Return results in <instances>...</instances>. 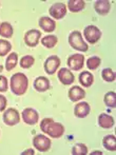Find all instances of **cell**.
I'll use <instances>...</instances> for the list:
<instances>
[{
	"label": "cell",
	"instance_id": "1",
	"mask_svg": "<svg viewBox=\"0 0 116 155\" xmlns=\"http://www.w3.org/2000/svg\"><path fill=\"white\" fill-rule=\"evenodd\" d=\"M40 129L42 132L53 138H59L65 133V127L60 123H55L52 118L42 119L40 124Z\"/></svg>",
	"mask_w": 116,
	"mask_h": 155
},
{
	"label": "cell",
	"instance_id": "2",
	"mask_svg": "<svg viewBox=\"0 0 116 155\" xmlns=\"http://www.w3.org/2000/svg\"><path fill=\"white\" fill-rule=\"evenodd\" d=\"M10 87L12 92L17 96L23 95L29 87V79L23 73H16L11 77Z\"/></svg>",
	"mask_w": 116,
	"mask_h": 155
},
{
	"label": "cell",
	"instance_id": "3",
	"mask_svg": "<svg viewBox=\"0 0 116 155\" xmlns=\"http://www.w3.org/2000/svg\"><path fill=\"white\" fill-rule=\"evenodd\" d=\"M69 43L73 49L79 52H87L89 47L84 40L81 33L79 31H73L69 35Z\"/></svg>",
	"mask_w": 116,
	"mask_h": 155
},
{
	"label": "cell",
	"instance_id": "4",
	"mask_svg": "<svg viewBox=\"0 0 116 155\" xmlns=\"http://www.w3.org/2000/svg\"><path fill=\"white\" fill-rule=\"evenodd\" d=\"M33 146L39 152H47L50 150L52 146L51 139L42 134H37L33 138Z\"/></svg>",
	"mask_w": 116,
	"mask_h": 155
},
{
	"label": "cell",
	"instance_id": "5",
	"mask_svg": "<svg viewBox=\"0 0 116 155\" xmlns=\"http://www.w3.org/2000/svg\"><path fill=\"white\" fill-rule=\"evenodd\" d=\"M84 35L88 42L91 43V45H94L101 37V31L95 25H88L87 28H85Z\"/></svg>",
	"mask_w": 116,
	"mask_h": 155
},
{
	"label": "cell",
	"instance_id": "6",
	"mask_svg": "<svg viewBox=\"0 0 116 155\" xmlns=\"http://www.w3.org/2000/svg\"><path fill=\"white\" fill-rule=\"evenodd\" d=\"M20 121V115L14 108H10L3 113V123L6 126H15Z\"/></svg>",
	"mask_w": 116,
	"mask_h": 155
},
{
	"label": "cell",
	"instance_id": "7",
	"mask_svg": "<svg viewBox=\"0 0 116 155\" xmlns=\"http://www.w3.org/2000/svg\"><path fill=\"white\" fill-rule=\"evenodd\" d=\"M59 65H60V59H59V57L56 55H52L45 59L43 68H45V73L49 74V75H53L58 70Z\"/></svg>",
	"mask_w": 116,
	"mask_h": 155
},
{
	"label": "cell",
	"instance_id": "8",
	"mask_svg": "<svg viewBox=\"0 0 116 155\" xmlns=\"http://www.w3.org/2000/svg\"><path fill=\"white\" fill-rule=\"evenodd\" d=\"M68 67L74 71L81 70L85 64V56L82 54H73L68 58Z\"/></svg>",
	"mask_w": 116,
	"mask_h": 155
},
{
	"label": "cell",
	"instance_id": "9",
	"mask_svg": "<svg viewBox=\"0 0 116 155\" xmlns=\"http://www.w3.org/2000/svg\"><path fill=\"white\" fill-rule=\"evenodd\" d=\"M49 13L54 19H62L67 14V5L65 3H61V2L54 3L50 8Z\"/></svg>",
	"mask_w": 116,
	"mask_h": 155
},
{
	"label": "cell",
	"instance_id": "10",
	"mask_svg": "<svg viewBox=\"0 0 116 155\" xmlns=\"http://www.w3.org/2000/svg\"><path fill=\"white\" fill-rule=\"evenodd\" d=\"M40 37H41L40 31H38V30H30L25 35V42L29 47L34 48L38 45L39 40H40Z\"/></svg>",
	"mask_w": 116,
	"mask_h": 155
},
{
	"label": "cell",
	"instance_id": "11",
	"mask_svg": "<svg viewBox=\"0 0 116 155\" xmlns=\"http://www.w3.org/2000/svg\"><path fill=\"white\" fill-rule=\"evenodd\" d=\"M38 118H39V115L38 112H37L35 109L32 108H27L23 110L22 112V119L25 124H35L38 123Z\"/></svg>",
	"mask_w": 116,
	"mask_h": 155
},
{
	"label": "cell",
	"instance_id": "12",
	"mask_svg": "<svg viewBox=\"0 0 116 155\" xmlns=\"http://www.w3.org/2000/svg\"><path fill=\"white\" fill-rule=\"evenodd\" d=\"M58 79L65 86H70V84H72L74 82L75 77H74L73 73L70 70H68L67 68H62L58 72Z\"/></svg>",
	"mask_w": 116,
	"mask_h": 155
},
{
	"label": "cell",
	"instance_id": "13",
	"mask_svg": "<svg viewBox=\"0 0 116 155\" xmlns=\"http://www.w3.org/2000/svg\"><path fill=\"white\" fill-rule=\"evenodd\" d=\"M90 111H91L90 104L88 102L84 101L76 104L75 108H74V114L78 118H85L90 114Z\"/></svg>",
	"mask_w": 116,
	"mask_h": 155
},
{
	"label": "cell",
	"instance_id": "14",
	"mask_svg": "<svg viewBox=\"0 0 116 155\" xmlns=\"http://www.w3.org/2000/svg\"><path fill=\"white\" fill-rule=\"evenodd\" d=\"M94 8L98 15H107L111 10V3L108 0H97L94 3Z\"/></svg>",
	"mask_w": 116,
	"mask_h": 155
},
{
	"label": "cell",
	"instance_id": "15",
	"mask_svg": "<svg viewBox=\"0 0 116 155\" xmlns=\"http://www.w3.org/2000/svg\"><path fill=\"white\" fill-rule=\"evenodd\" d=\"M34 89L38 92H45L50 89V81L45 76H39L34 80Z\"/></svg>",
	"mask_w": 116,
	"mask_h": 155
},
{
	"label": "cell",
	"instance_id": "16",
	"mask_svg": "<svg viewBox=\"0 0 116 155\" xmlns=\"http://www.w3.org/2000/svg\"><path fill=\"white\" fill-rule=\"evenodd\" d=\"M39 27L42 28V30L47 33H51L56 29V22L50 17H41L39 19Z\"/></svg>",
	"mask_w": 116,
	"mask_h": 155
},
{
	"label": "cell",
	"instance_id": "17",
	"mask_svg": "<svg viewBox=\"0 0 116 155\" xmlns=\"http://www.w3.org/2000/svg\"><path fill=\"white\" fill-rule=\"evenodd\" d=\"M86 97V92L84 89H81L80 87H72L69 90V98L71 101L76 102L78 100L82 99Z\"/></svg>",
	"mask_w": 116,
	"mask_h": 155
},
{
	"label": "cell",
	"instance_id": "18",
	"mask_svg": "<svg viewBox=\"0 0 116 155\" xmlns=\"http://www.w3.org/2000/svg\"><path fill=\"white\" fill-rule=\"evenodd\" d=\"M98 124L99 127L104 129H110L114 126V118L110 115L106 114V113H102L98 116Z\"/></svg>",
	"mask_w": 116,
	"mask_h": 155
},
{
	"label": "cell",
	"instance_id": "19",
	"mask_svg": "<svg viewBox=\"0 0 116 155\" xmlns=\"http://www.w3.org/2000/svg\"><path fill=\"white\" fill-rule=\"evenodd\" d=\"M86 6V2L84 0H70L68 1V8L72 13H78L82 11Z\"/></svg>",
	"mask_w": 116,
	"mask_h": 155
},
{
	"label": "cell",
	"instance_id": "20",
	"mask_svg": "<svg viewBox=\"0 0 116 155\" xmlns=\"http://www.w3.org/2000/svg\"><path fill=\"white\" fill-rule=\"evenodd\" d=\"M79 82L82 84L84 87H91L94 82V76L92 73H90L89 71H85V72H81L79 75Z\"/></svg>",
	"mask_w": 116,
	"mask_h": 155
},
{
	"label": "cell",
	"instance_id": "21",
	"mask_svg": "<svg viewBox=\"0 0 116 155\" xmlns=\"http://www.w3.org/2000/svg\"><path fill=\"white\" fill-rule=\"evenodd\" d=\"M102 145L108 151L114 152L116 150V139L114 135H107L102 139Z\"/></svg>",
	"mask_w": 116,
	"mask_h": 155
},
{
	"label": "cell",
	"instance_id": "22",
	"mask_svg": "<svg viewBox=\"0 0 116 155\" xmlns=\"http://www.w3.org/2000/svg\"><path fill=\"white\" fill-rule=\"evenodd\" d=\"M57 42H58V38L55 35H47V36L42 37V39H41V43L45 48H48V49L54 48L57 45Z\"/></svg>",
	"mask_w": 116,
	"mask_h": 155
},
{
	"label": "cell",
	"instance_id": "23",
	"mask_svg": "<svg viewBox=\"0 0 116 155\" xmlns=\"http://www.w3.org/2000/svg\"><path fill=\"white\" fill-rule=\"evenodd\" d=\"M0 36L4 37V38H11L13 36V28L11 25V23H0Z\"/></svg>",
	"mask_w": 116,
	"mask_h": 155
},
{
	"label": "cell",
	"instance_id": "24",
	"mask_svg": "<svg viewBox=\"0 0 116 155\" xmlns=\"http://www.w3.org/2000/svg\"><path fill=\"white\" fill-rule=\"evenodd\" d=\"M17 62H18V55H17V53H11L5 60V69L8 71H11V70H13L16 67Z\"/></svg>",
	"mask_w": 116,
	"mask_h": 155
},
{
	"label": "cell",
	"instance_id": "25",
	"mask_svg": "<svg viewBox=\"0 0 116 155\" xmlns=\"http://www.w3.org/2000/svg\"><path fill=\"white\" fill-rule=\"evenodd\" d=\"M104 101L106 104L107 107L109 108H115L116 107V94L115 92L111 91V92H108L104 95Z\"/></svg>",
	"mask_w": 116,
	"mask_h": 155
},
{
	"label": "cell",
	"instance_id": "26",
	"mask_svg": "<svg viewBox=\"0 0 116 155\" xmlns=\"http://www.w3.org/2000/svg\"><path fill=\"white\" fill-rule=\"evenodd\" d=\"M72 154L73 155H85L88 154V147L85 143H76L72 148Z\"/></svg>",
	"mask_w": 116,
	"mask_h": 155
},
{
	"label": "cell",
	"instance_id": "27",
	"mask_svg": "<svg viewBox=\"0 0 116 155\" xmlns=\"http://www.w3.org/2000/svg\"><path fill=\"white\" fill-rule=\"evenodd\" d=\"M101 76L104 78V81L107 82H112L115 80V73L112 69H109V68H106V69L102 70L101 72Z\"/></svg>",
	"mask_w": 116,
	"mask_h": 155
},
{
	"label": "cell",
	"instance_id": "28",
	"mask_svg": "<svg viewBox=\"0 0 116 155\" xmlns=\"http://www.w3.org/2000/svg\"><path fill=\"white\" fill-rule=\"evenodd\" d=\"M12 50V45L5 39H0V56H5Z\"/></svg>",
	"mask_w": 116,
	"mask_h": 155
},
{
	"label": "cell",
	"instance_id": "29",
	"mask_svg": "<svg viewBox=\"0 0 116 155\" xmlns=\"http://www.w3.org/2000/svg\"><path fill=\"white\" fill-rule=\"evenodd\" d=\"M101 63V59L97 56H93V57H90L87 60V67L89 70H96Z\"/></svg>",
	"mask_w": 116,
	"mask_h": 155
},
{
	"label": "cell",
	"instance_id": "30",
	"mask_svg": "<svg viewBox=\"0 0 116 155\" xmlns=\"http://www.w3.org/2000/svg\"><path fill=\"white\" fill-rule=\"evenodd\" d=\"M19 62H20V67L21 68H23V69H30V68L34 64L35 59H34V57H33V56L25 55V56H23V57L21 58Z\"/></svg>",
	"mask_w": 116,
	"mask_h": 155
},
{
	"label": "cell",
	"instance_id": "31",
	"mask_svg": "<svg viewBox=\"0 0 116 155\" xmlns=\"http://www.w3.org/2000/svg\"><path fill=\"white\" fill-rule=\"evenodd\" d=\"M8 78L3 75H0V92H5L8 91Z\"/></svg>",
	"mask_w": 116,
	"mask_h": 155
},
{
	"label": "cell",
	"instance_id": "32",
	"mask_svg": "<svg viewBox=\"0 0 116 155\" xmlns=\"http://www.w3.org/2000/svg\"><path fill=\"white\" fill-rule=\"evenodd\" d=\"M6 104H8V100H6L5 96L0 95V112H2V111L5 110Z\"/></svg>",
	"mask_w": 116,
	"mask_h": 155
},
{
	"label": "cell",
	"instance_id": "33",
	"mask_svg": "<svg viewBox=\"0 0 116 155\" xmlns=\"http://www.w3.org/2000/svg\"><path fill=\"white\" fill-rule=\"evenodd\" d=\"M22 155H33V154H35V151H34V149H32V148H30V149H27V150H25V151L21 153Z\"/></svg>",
	"mask_w": 116,
	"mask_h": 155
},
{
	"label": "cell",
	"instance_id": "34",
	"mask_svg": "<svg viewBox=\"0 0 116 155\" xmlns=\"http://www.w3.org/2000/svg\"><path fill=\"white\" fill-rule=\"evenodd\" d=\"M93 154H94V155H99V154L101 155V154H102V152H101V151H93V152H92V155H93Z\"/></svg>",
	"mask_w": 116,
	"mask_h": 155
},
{
	"label": "cell",
	"instance_id": "35",
	"mask_svg": "<svg viewBox=\"0 0 116 155\" xmlns=\"http://www.w3.org/2000/svg\"><path fill=\"white\" fill-rule=\"evenodd\" d=\"M2 69H3V67H2V65H0V72L2 71Z\"/></svg>",
	"mask_w": 116,
	"mask_h": 155
}]
</instances>
